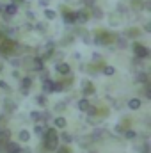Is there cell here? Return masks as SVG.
<instances>
[{
  "mask_svg": "<svg viewBox=\"0 0 151 153\" xmlns=\"http://www.w3.org/2000/svg\"><path fill=\"white\" fill-rule=\"evenodd\" d=\"M44 18H46V20H53V18H55V11H52V9H44Z\"/></svg>",
  "mask_w": 151,
  "mask_h": 153,
  "instance_id": "obj_29",
  "label": "cell"
},
{
  "mask_svg": "<svg viewBox=\"0 0 151 153\" xmlns=\"http://www.w3.org/2000/svg\"><path fill=\"white\" fill-rule=\"evenodd\" d=\"M9 135H11V132L9 130H0V141H4V143H9Z\"/></svg>",
  "mask_w": 151,
  "mask_h": 153,
  "instance_id": "obj_25",
  "label": "cell"
},
{
  "mask_svg": "<svg viewBox=\"0 0 151 153\" xmlns=\"http://www.w3.org/2000/svg\"><path fill=\"white\" fill-rule=\"evenodd\" d=\"M55 70H57V73H59V75H64V76L71 73V68H70V64H68V62H59V64L55 66Z\"/></svg>",
  "mask_w": 151,
  "mask_h": 153,
  "instance_id": "obj_6",
  "label": "cell"
},
{
  "mask_svg": "<svg viewBox=\"0 0 151 153\" xmlns=\"http://www.w3.org/2000/svg\"><path fill=\"white\" fill-rule=\"evenodd\" d=\"M91 153H93V152H91Z\"/></svg>",
  "mask_w": 151,
  "mask_h": 153,
  "instance_id": "obj_52",
  "label": "cell"
},
{
  "mask_svg": "<svg viewBox=\"0 0 151 153\" xmlns=\"http://www.w3.org/2000/svg\"><path fill=\"white\" fill-rule=\"evenodd\" d=\"M141 153H150V146H148V144H144V146L141 148Z\"/></svg>",
  "mask_w": 151,
  "mask_h": 153,
  "instance_id": "obj_44",
  "label": "cell"
},
{
  "mask_svg": "<svg viewBox=\"0 0 151 153\" xmlns=\"http://www.w3.org/2000/svg\"><path fill=\"white\" fill-rule=\"evenodd\" d=\"M64 109H66V103H64V102H59V103H57V107H55V111H59V112H61V111H64Z\"/></svg>",
  "mask_w": 151,
  "mask_h": 153,
  "instance_id": "obj_40",
  "label": "cell"
},
{
  "mask_svg": "<svg viewBox=\"0 0 151 153\" xmlns=\"http://www.w3.org/2000/svg\"><path fill=\"white\" fill-rule=\"evenodd\" d=\"M87 121H89V125H98V123H101V119H100V117H89Z\"/></svg>",
  "mask_w": 151,
  "mask_h": 153,
  "instance_id": "obj_38",
  "label": "cell"
},
{
  "mask_svg": "<svg viewBox=\"0 0 151 153\" xmlns=\"http://www.w3.org/2000/svg\"><path fill=\"white\" fill-rule=\"evenodd\" d=\"M130 125H132V117H128V116H124V117L121 119V123H119V126H121L123 130H130Z\"/></svg>",
  "mask_w": 151,
  "mask_h": 153,
  "instance_id": "obj_15",
  "label": "cell"
},
{
  "mask_svg": "<svg viewBox=\"0 0 151 153\" xmlns=\"http://www.w3.org/2000/svg\"><path fill=\"white\" fill-rule=\"evenodd\" d=\"M115 132H117V134H124V130H123V128H121V126H119V125H117V126H115Z\"/></svg>",
  "mask_w": 151,
  "mask_h": 153,
  "instance_id": "obj_47",
  "label": "cell"
},
{
  "mask_svg": "<svg viewBox=\"0 0 151 153\" xmlns=\"http://www.w3.org/2000/svg\"><path fill=\"white\" fill-rule=\"evenodd\" d=\"M16 11H18V7H16V5H13V4H7V5L4 7V14H7V16L16 14Z\"/></svg>",
  "mask_w": 151,
  "mask_h": 153,
  "instance_id": "obj_13",
  "label": "cell"
},
{
  "mask_svg": "<svg viewBox=\"0 0 151 153\" xmlns=\"http://www.w3.org/2000/svg\"><path fill=\"white\" fill-rule=\"evenodd\" d=\"M55 126H57V128H64V126H66V119H64L62 116L57 117V119H55Z\"/></svg>",
  "mask_w": 151,
  "mask_h": 153,
  "instance_id": "obj_28",
  "label": "cell"
},
{
  "mask_svg": "<svg viewBox=\"0 0 151 153\" xmlns=\"http://www.w3.org/2000/svg\"><path fill=\"white\" fill-rule=\"evenodd\" d=\"M89 107H91L89 100H85V98H84V100H80V102H78V109H80L82 112H87V111H89Z\"/></svg>",
  "mask_w": 151,
  "mask_h": 153,
  "instance_id": "obj_16",
  "label": "cell"
},
{
  "mask_svg": "<svg viewBox=\"0 0 151 153\" xmlns=\"http://www.w3.org/2000/svg\"><path fill=\"white\" fill-rule=\"evenodd\" d=\"M71 41H73V36H68V38H64V39H62L61 43H62V45H68V43H71Z\"/></svg>",
  "mask_w": 151,
  "mask_h": 153,
  "instance_id": "obj_43",
  "label": "cell"
},
{
  "mask_svg": "<svg viewBox=\"0 0 151 153\" xmlns=\"http://www.w3.org/2000/svg\"><path fill=\"white\" fill-rule=\"evenodd\" d=\"M105 134H107V132H105V130H101V128H100V130H94V134L91 135V139H93V141H98V139L105 137Z\"/></svg>",
  "mask_w": 151,
  "mask_h": 153,
  "instance_id": "obj_20",
  "label": "cell"
},
{
  "mask_svg": "<svg viewBox=\"0 0 151 153\" xmlns=\"http://www.w3.org/2000/svg\"><path fill=\"white\" fill-rule=\"evenodd\" d=\"M93 34H94V41L100 43V45H110V43H115V39H117V34L103 30V29H98Z\"/></svg>",
  "mask_w": 151,
  "mask_h": 153,
  "instance_id": "obj_2",
  "label": "cell"
},
{
  "mask_svg": "<svg viewBox=\"0 0 151 153\" xmlns=\"http://www.w3.org/2000/svg\"><path fill=\"white\" fill-rule=\"evenodd\" d=\"M7 126V117L5 116H0V130H4Z\"/></svg>",
  "mask_w": 151,
  "mask_h": 153,
  "instance_id": "obj_35",
  "label": "cell"
},
{
  "mask_svg": "<svg viewBox=\"0 0 151 153\" xmlns=\"http://www.w3.org/2000/svg\"><path fill=\"white\" fill-rule=\"evenodd\" d=\"M36 30H39V32H46V25H44V23H38V25H36Z\"/></svg>",
  "mask_w": 151,
  "mask_h": 153,
  "instance_id": "obj_39",
  "label": "cell"
},
{
  "mask_svg": "<svg viewBox=\"0 0 151 153\" xmlns=\"http://www.w3.org/2000/svg\"><path fill=\"white\" fill-rule=\"evenodd\" d=\"M144 9H146V11H150V9H151V2H144Z\"/></svg>",
  "mask_w": 151,
  "mask_h": 153,
  "instance_id": "obj_46",
  "label": "cell"
},
{
  "mask_svg": "<svg viewBox=\"0 0 151 153\" xmlns=\"http://www.w3.org/2000/svg\"><path fill=\"white\" fill-rule=\"evenodd\" d=\"M103 73H105V75H114L115 70H114L112 66H103Z\"/></svg>",
  "mask_w": 151,
  "mask_h": 153,
  "instance_id": "obj_33",
  "label": "cell"
},
{
  "mask_svg": "<svg viewBox=\"0 0 151 153\" xmlns=\"http://www.w3.org/2000/svg\"><path fill=\"white\" fill-rule=\"evenodd\" d=\"M32 85V78H29V76H25V78H21V89H25V91H29V87Z\"/></svg>",
  "mask_w": 151,
  "mask_h": 153,
  "instance_id": "obj_24",
  "label": "cell"
},
{
  "mask_svg": "<svg viewBox=\"0 0 151 153\" xmlns=\"http://www.w3.org/2000/svg\"><path fill=\"white\" fill-rule=\"evenodd\" d=\"M18 153H30V150H29V148H25V150H23V148H20V152Z\"/></svg>",
  "mask_w": 151,
  "mask_h": 153,
  "instance_id": "obj_49",
  "label": "cell"
},
{
  "mask_svg": "<svg viewBox=\"0 0 151 153\" xmlns=\"http://www.w3.org/2000/svg\"><path fill=\"white\" fill-rule=\"evenodd\" d=\"M66 2H80V0H66Z\"/></svg>",
  "mask_w": 151,
  "mask_h": 153,
  "instance_id": "obj_51",
  "label": "cell"
},
{
  "mask_svg": "<svg viewBox=\"0 0 151 153\" xmlns=\"http://www.w3.org/2000/svg\"><path fill=\"white\" fill-rule=\"evenodd\" d=\"M43 91H44V93H53V82L46 78L44 84H43Z\"/></svg>",
  "mask_w": 151,
  "mask_h": 153,
  "instance_id": "obj_17",
  "label": "cell"
},
{
  "mask_svg": "<svg viewBox=\"0 0 151 153\" xmlns=\"http://www.w3.org/2000/svg\"><path fill=\"white\" fill-rule=\"evenodd\" d=\"M84 94H85V96L94 94V84H93V82H89V80L84 82Z\"/></svg>",
  "mask_w": 151,
  "mask_h": 153,
  "instance_id": "obj_10",
  "label": "cell"
},
{
  "mask_svg": "<svg viewBox=\"0 0 151 153\" xmlns=\"http://www.w3.org/2000/svg\"><path fill=\"white\" fill-rule=\"evenodd\" d=\"M124 36H126V38H139V36H141V29H139V27H130V29H126Z\"/></svg>",
  "mask_w": 151,
  "mask_h": 153,
  "instance_id": "obj_8",
  "label": "cell"
},
{
  "mask_svg": "<svg viewBox=\"0 0 151 153\" xmlns=\"http://www.w3.org/2000/svg\"><path fill=\"white\" fill-rule=\"evenodd\" d=\"M30 119H32V121H41V112H38V111L30 112Z\"/></svg>",
  "mask_w": 151,
  "mask_h": 153,
  "instance_id": "obj_34",
  "label": "cell"
},
{
  "mask_svg": "<svg viewBox=\"0 0 151 153\" xmlns=\"http://www.w3.org/2000/svg\"><path fill=\"white\" fill-rule=\"evenodd\" d=\"M124 137H126V139H135L137 134H135L133 130H124Z\"/></svg>",
  "mask_w": 151,
  "mask_h": 153,
  "instance_id": "obj_31",
  "label": "cell"
},
{
  "mask_svg": "<svg viewBox=\"0 0 151 153\" xmlns=\"http://www.w3.org/2000/svg\"><path fill=\"white\" fill-rule=\"evenodd\" d=\"M87 70H89V73H96V71H100V70H103V62H96V64H93V66H89Z\"/></svg>",
  "mask_w": 151,
  "mask_h": 153,
  "instance_id": "obj_23",
  "label": "cell"
},
{
  "mask_svg": "<svg viewBox=\"0 0 151 153\" xmlns=\"http://www.w3.org/2000/svg\"><path fill=\"white\" fill-rule=\"evenodd\" d=\"M132 48H133L135 59H146V57L150 55V50H148V46H144V45H141V43H135Z\"/></svg>",
  "mask_w": 151,
  "mask_h": 153,
  "instance_id": "obj_5",
  "label": "cell"
},
{
  "mask_svg": "<svg viewBox=\"0 0 151 153\" xmlns=\"http://www.w3.org/2000/svg\"><path fill=\"white\" fill-rule=\"evenodd\" d=\"M84 4L91 9V7H94V4H96V0H84Z\"/></svg>",
  "mask_w": 151,
  "mask_h": 153,
  "instance_id": "obj_42",
  "label": "cell"
},
{
  "mask_svg": "<svg viewBox=\"0 0 151 153\" xmlns=\"http://www.w3.org/2000/svg\"><path fill=\"white\" fill-rule=\"evenodd\" d=\"M87 20H89V13H87L85 9H82V11L76 13V22H78V23H85Z\"/></svg>",
  "mask_w": 151,
  "mask_h": 153,
  "instance_id": "obj_9",
  "label": "cell"
},
{
  "mask_svg": "<svg viewBox=\"0 0 151 153\" xmlns=\"http://www.w3.org/2000/svg\"><path fill=\"white\" fill-rule=\"evenodd\" d=\"M130 5H132L133 11H142L144 9V0H132Z\"/></svg>",
  "mask_w": 151,
  "mask_h": 153,
  "instance_id": "obj_14",
  "label": "cell"
},
{
  "mask_svg": "<svg viewBox=\"0 0 151 153\" xmlns=\"http://www.w3.org/2000/svg\"><path fill=\"white\" fill-rule=\"evenodd\" d=\"M18 152H20V144L18 143H11L9 141L5 144V153H18Z\"/></svg>",
  "mask_w": 151,
  "mask_h": 153,
  "instance_id": "obj_11",
  "label": "cell"
},
{
  "mask_svg": "<svg viewBox=\"0 0 151 153\" xmlns=\"http://www.w3.org/2000/svg\"><path fill=\"white\" fill-rule=\"evenodd\" d=\"M144 30H146V32H150V30H151V23H146V27H144Z\"/></svg>",
  "mask_w": 151,
  "mask_h": 153,
  "instance_id": "obj_50",
  "label": "cell"
},
{
  "mask_svg": "<svg viewBox=\"0 0 151 153\" xmlns=\"http://www.w3.org/2000/svg\"><path fill=\"white\" fill-rule=\"evenodd\" d=\"M57 146H59V134L55 132V128H46L43 134V148L52 152L57 150Z\"/></svg>",
  "mask_w": 151,
  "mask_h": 153,
  "instance_id": "obj_1",
  "label": "cell"
},
{
  "mask_svg": "<svg viewBox=\"0 0 151 153\" xmlns=\"http://www.w3.org/2000/svg\"><path fill=\"white\" fill-rule=\"evenodd\" d=\"M11 4L18 7V5H21V4H23V0H11Z\"/></svg>",
  "mask_w": 151,
  "mask_h": 153,
  "instance_id": "obj_45",
  "label": "cell"
},
{
  "mask_svg": "<svg viewBox=\"0 0 151 153\" xmlns=\"http://www.w3.org/2000/svg\"><path fill=\"white\" fill-rule=\"evenodd\" d=\"M57 153H71L68 146H57Z\"/></svg>",
  "mask_w": 151,
  "mask_h": 153,
  "instance_id": "obj_36",
  "label": "cell"
},
{
  "mask_svg": "<svg viewBox=\"0 0 151 153\" xmlns=\"http://www.w3.org/2000/svg\"><path fill=\"white\" fill-rule=\"evenodd\" d=\"M128 107H130L132 111H137V109L141 107V100H139V98H132V100L128 102Z\"/></svg>",
  "mask_w": 151,
  "mask_h": 153,
  "instance_id": "obj_18",
  "label": "cell"
},
{
  "mask_svg": "<svg viewBox=\"0 0 151 153\" xmlns=\"http://www.w3.org/2000/svg\"><path fill=\"white\" fill-rule=\"evenodd\" d=\"M91 14H93L96 20L103 18V13H101V9H100V7H96V5H94V7H91Z\"/></svg>",
  "mask_w": 151,
  "mask_h": 153,
  "instance_id": "obj_19",
  "label": "cell"
},
{
  "mask_svg": "<svg viewBox=\"0 0 151 153\" xmlns=\"http://www.w3.org/2000/svg\"><path fill=\"white\" fill-rule=\"evenodd\" d=\"M20 64L27 71H39V70H43V59L41 57H23V61H20Z\"/></svg>",
  "mask_w": 151,
  "mask_h": 153,
  "instance_id": "obj_3",
  "label": "cell"
},
{
  "mask_svg": "<svg viewBox=\"0 0 151 153\" xmlns=\"http://www.w3.org/2000/svg\"><path fill=\"white\" fill-rule=\"evenodd\" d=\"M78 143H80V146H82V148H89L94 141L91 139V135H84V137H80V139H78Z\"/></svg>",
  "mask_w": 151,
  "mask_h": 153,
  "instance_id": "obj_12",
  "label": "cell"
},
{
  "mask_svg": "<svg viewBox=\"0 0 151 153\" xmlns=\"http://www.w3.org/2000/svg\"><path fill=\"white\" fill-rule=\"evenodd\" d=\"M135 80H137V82H142V84H148V82H150V78H148L146 73H137Z\"/></svg>",
  "mask_w": 151,
  "mask_h": 153,
  "instance_id": "obj_26",
  "label": "cell"
},
{
  "mask_svg": "<svg viewBox=\"0 0 151 153\" xmlns=\"http://www.w3.org/2000/svg\"><path fill=\"white\" fill-rule=\"evenodd\" d=\"M34 132H36L38 135H43V134H44V128H43V126H39V125H36V128H34Z\"/></svg>",
  "mask_w": 151,
  "mask_h": 153,
  "instance_id": "obj_41",
  "label": "cell"
},
{
  "mask_svg": "<svg viewBox=\"0 0 151 153\" xmlns=\"http://www.w3.org/2000/svg\"><path fill=\"white\" fill-rule=\"evenodd\" d=\"M110 23L112 25H119V14L117 13H112L110 14Z\"/></svg>",
  "mask_w": 151,
  "mask_h": 153,
  "instance_id": "obj_30",
  "label": "cell"
},
{
  "mask_svg": "<svg viewBox=\"0 0 151 153\" xmlns=\"http://www.w3.org/2000/svg\"><path fill=\"white\" fill-rule=\"evenodd\" d=\"M14 52H16V43L13 39L5 38V36L0 38V53L2 55L9 57V55H14Z\"/></svg>",
  "mask_w": 151,
  "mask_h": 153,
  "instance_id": "obj_4",
  "label": "cell"
},
{
  "mask_svg": "<svg viewBox=\"0 0 151 153\" xmlns=\"http://www.w3.org/2000/svg\"><path fill=\"white\" fill-rule=\"evenodd\" d=\"M115 43H117V46H119V48H124V46H126V39H124V38H119V36H117Z\"/></svg>",
  "mask_w": 151,
  "mask_h": 153,
  "instance_id": "obj_32",
  "label": "cell"
},
{
  "mask_svg": "<svg viewBox=\"0 0 151 153\" xmlns=\"http://www.w3.org/2000/svg\"><path fill=\"white\" fill-rule=\"evenodd\" d=\"M0 89H9V87H7V84H5V82H2V80H0Z\"/></svg>",
  "mask_w": 151,
  "mask_h": 153,
  "instance_id": "obj_48",
  "label": "cell"
},
{
  "mask_svg": "<svg viewBox=\"0 0 151 153\" xmlns=\"http://www.w3.org/2000/svg\"><path fill=\"white\" fill-rule=\"evenodd\" d=\"M5 111H7V112H13V111H16V103H14V102H9V100H5Z\"/></svg>",
  "mask_w": 151,
  "mask_h": 153,
  "instance_id": "obj_27",
  "label": "cell"
},
{
  "mask_svg": "<svg viewBox=\"0 0 151 153\" xmlns=\"http://www.w3.org/2000/svg\"><path fill=\"white\" fill-rule=\"evenodd\" d=\"M18 139H20L21 143H29V139H30V134H29L27 130H21V132L18 134Z\"/></svg>",
  "mask_w": 151,
  "mask_h": 153,
  "instance_id": "obj_21",
  "label": "cell"
},
{
  "mask_svg": "<svg viewBox=\"0 0 151 153\" xmlns=\"http://www.w3.org/2000/svg\"><path fill=\"white\" fill-rule=\"evenodd\" d=\"M36 100H38V103H39V105H46V96H44V94H39L38 98H36Z\"/></svg>",
  "mask_w": 151,
  "mask_h": 153,
  "instance_id": "obj_37",
  "label": "cell"
},
{
  "mask_svg": "<svg viewBox=\"0 0 151 153\" xmlns=\"http://www.w3.org/2000/svg\"><path fill=\"white\" fill-rule=\"evenodd\" d=\"M59 139L64 143V146H68V144L73 141V135H70V134H66V132H64V134H61V137H59Z\"/></svg>",
  "mask_w": 151,
  "mask_h": 153,
  "instance_id": "obj_22",
  "label": "cell"
},
{
  "mask_svg": "<svg viewBox=\"0 0 151 153\" xmlns=\"http://www.w3.org/2000/svg\"><path fill=\"white\" fill-rule=\"evenodd\" d=\"M62 18H64V23H75L76 22V13L68 9V11L62 13Z\"/></svg>",
  "mask_w": 151,
  "mask_h": 153,
  "instance_id": "obj_7",
  "label": "cell"
}]
</instances>
